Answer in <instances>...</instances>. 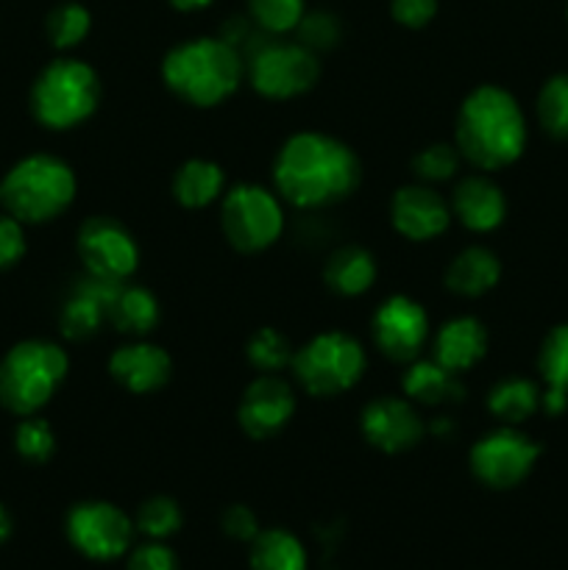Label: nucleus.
Instances as JSON below:
<instances>
[{
  "mask_svg": "<svg viewBox=\"0 0 568 570\" xmlns=\"http://www.w3.org/2000/svg\"><path fill=\"white\" fill-rule=\"evenodd\" d=\"M488 354V332L471 315L451 317L434 337V362L449 367L451 373L471 371Z\"/></svg>",
  "mask_w": 568,
  "mask_h": 570,
  "instance_id": "aec40b11",
  "label": "nucleus"
},
{
  "mask_svg": "<svg viewBox=\"0 0 568 570\" xmlns=\"http://www.w3.org/2000/svg\"><path fill=\"white\" fill-rule=\"evenodd\" d=\"M540 126L557 139L568 137V76H555L538 95Z\"/></svg>",
  "mask_w": 568,
  "mask_h": 570,
  "instance_id": "7c9ffc66",
  "label": "nucleus"
},
{
  "mask_svg": "<svg viewBox=\"0 0 568 570\" xmlns=\"http://www.w3.org/2000/svg\"><path fill=\"white\" fill-rule=\"evenodd\" d=\"M223 532L234 540H254L256 534H259L254 512H251L248 507H239V504L228 507V510L223 512Z\"/></svg>",
  "mask_w": 568,
  "mask_h": 570,
  "instance_id": "ea45409f",
  "label": "nucleus"
},
{
  "mask_svg": "<svg viewBox=\"0 0 568 570\" xmlns=\"http://www.w3.org/2000/svg\"><path fill=\"white\" fill-rule=\"evenodd\" d=\"M460 159L462 154L457 150V145L434 142L412 159V170H415V176L421 178V181H449V178H454L457 170H460Z\"/></svg>",
  "mask_w": 568,
  "mask_h": 570,
  "instance_id": "72a5a7b5",
  "label": "nucleus"
},
{
  "mask_svg": "<svg viewBox=\"0 0 568 570\" xmlns=\"http://www.w3.org/2000/svg\"><path fill=\"white\" fill-rule=\"evenodd\" d=\"M507 215L505 193L484 176H466L457 181L451 195V217L462 223L468 232H493Z\"/></svg>",
  "mask_w": 568,
  "mask_h": 570,
  "instance_id": "6ab92c4d",
  "label": "nucleus"
},
{
  "mask_svg": "<svg viewBox=\"0 0 568 570\" xmlns=\"http://www.w3.org/2000/svg\"><path fill=\"white\" fill-rule=\"evenodd\" d=\"M70 360L50 340H22L0 360V406L11 415H37L65 384Z\"/></svg>",
  "mask_w": 568,
  "mask_h": 570,
  "instance_id": "20e7f679",
  "label": "nucleus"
},
{
  "mask_svg": "<svg viewBox=\"0 0 568 570\" xmlns=\"http://www.w3.org/2000/svg\"><path fill=\"white\" fill-rule=\"evenodd\" d=\"M14 449L20 460L31 462V465H45L56 454V434L50 423L37 415L22 417L14 432Z\"/></svg>",
  "mask_w": 568,
  "mask_h": 570,
  "instance_id": "c756f323",
  "label": "nucleus"
},
{
  "mask_svg": "<svg viewBox=\"0 0 568 570\" xmlns=\"http://www.w3.org/2000/svg\"><path fill=\"white\" fill-rule=\"evenodd\" d=\"M221 226L232 248L243 254H259L282 237V200L259 184H239L223 195Z\"/></svg>",
  "mask_w": 568,
  "mask_h": 570,
  "instance_id": "6e6552de",
  "label": "nucleus"
},
{
  "mask_svg": "<svg viewBox=\"0 0 568 570\" xmlns=\"http://www.w3.org/2000/svg\"><path fill=\"white\" fill-rule=\"evenodd\" d=\"M295 33H298V42L304 45V48L315 50L317 53V50L337 48V42L343 39V26H340L337 14L315 9V11H306V14L301 17Z\"/></svg>",
  "mask_w": 568,
  "mask_h": 570,
  "instance_id": "c9c22d12",
  "label": "nucleus"
},
{
  "mask_svg": "<svg viewBox=\"0 0 568 570\" xmlns=\"http://www.w3.org/2000/svg\"><path fill=\"white\" fill-rule=\"evenodd\" d=\"M401 387H404L407 399L423 406L457 404V401L466 399V387L460 384L457 373H451L449 367L434 360L410 362L404 379H401Z\"/></svg>",
  "mask_w": 568,
  "mask_h": 570,
  "instance_id": "412c9836",
  "label": "nucleus"
},
{
  "mask_svg": "<svg viewBox=\"0 0 568 570\" xmlns=\"http://www.w3.org/2000/svg\"><path fill=\"white\" fill-rule=\"evenodd\" d=\"M67 538L92 560H115L131 543V521L106 501H84L67 515Z\"/></svg>",
  "mask_w": 568,
  "mask_h": 570,
  "instance_id": "f8f14e48",
  "label": "nucleus"
},
{
  "mask_svg": "<svg viewBox=\"0 0 568 570\" xmlns=\"http://www.w3.org/2000/svg\"><path fill=\"white\" fill-rule=\"evenodd\" d=\"M251 568L254 570H306L304 546L284 529H271L254 538L251 549Z\"/></svg>",
  "mask_w": 568,
  "mask_h": 570,
  "instance_id": "bb28decb",
  "label": "nucleus"
},
{
  "mask_svg": "<svg viewBox=\"0 0 568 570\" xmlns=\"http://www.w3.org/2000/svg\"><path fill=\"white\" fill-rule=\"evenodd\" d=\"M78 256L89 276L126 282L139 267V245L134 234L115 217H89L78 228Z\"/></svg>",
  "mask_w": 568,
  "mask_h": 570,
  "instance_id": "9b49d317",
  "label": "nucleus"
},
{
  "mask_svg": "<svg viewBox=\"0 0 568 570\" xmlns=\"http://www.w3.org/2000/svg\"><path fill=\"white\" fill-rule=\"evenodd\" d=\"M360 426L368 443L384 454H404V451L415 449L429 432L415 406L404 399H395V395L371 401L362 412Z\"/></svg>",
  "mask_w": 568,
  "mask_h": 570,
  "instance_id": "2eb2a0df",
  "label": "nucleus"
},
{
  "mask_svg": "<svg viewBox=\"0 0 568 570\" xmlns=\"http://www.w3.org/2000/svg\"><path fill=\"white\" fill-rule=\"evenodd\" d=\"M295 395L284 379L276 373H262L248 384L239 401L237 421L239 429L251 440H271L293 421Z\"/></svg>",
  "mask_w": 568,
  "mask_h": 570,
  "instance_id": "4468645a",
  "label": "nucleus"
},
{
  "mask_svg": "<svg viewBox=\"0 0 568 570\" xmlns=\"http://www.w3.org/2000/svg\"><path fill=\"white\" fill-rule=\"evenodd\" d=\"M11 538V515L3 504H0V546Z\"/></svg>",
  "mask_w": 568,
  "mask_h": 570,
  "instance_id": "79ce46f5",
  "label": "nucleus"
},
{
  "mask_svg": "<svg viewBox=\"0 0 568 570\" xmlns=\"http://www.w3.org/2000/svg\"><path fill=\"white\" fill-rule=\"evenodd\" d=\"M243 67V56L221 37H198L167 50L161 81L184 104L212 109L237 92Z\"/></svg>",
  "mask_w": 568,
  "mask_h": 570,
  "instance_id": "7ed1b4c3",
  "label": "nucleus"
},
{
  "mask_svg": "<svg viewBox=\"0 0 568 570\" xmlns=\"http://www.w3.org/2000/svg\"><path fill=\"white\" fill-rule=\"evenodd\" d=\"M120 289L123 282H106L87 273V278L76 282L72 295L61 309V334L72 343L95 337L104 321H109V309Z\"/></svg>",
  "mask_w": 568,
  "mask_h": 570,
  "instance_id": "f3484780",
  "label": "nucleus"
},
{
  "mask_svg": "<svg viewBox=\"0 0 568 570\" xmlns=\"http://www.w3.org/2000/svg\"><path fill=\"white\" fill-rule=\"evenodd\" d=\"M365 351L343 332L315 334L290 360L293 376L315 399H332L354 387L365 373Z\"/></svg>",
  "mask_w": 568,
  "mask_h": 570,
  "instance_id": "0eeeda50",
  "label": "nucleus"
},
{
  "mask_svg": "<svg viewBox=\"0 0 568 570\" xmlns=\"http://www.w3.org/2000/svg\"><path fill=\"white\" fill-rule=\"evenodd\" d=\"M454 145L462 159L479 170H501L523 154L527 120L507 89L482 83L462 100L457 111Z\"/></svg>",
  "mask_w": 568,
  "mask_h": 570,
  "instance_id": "f03ea898",
  "label": "nucleus"
},
{
  "mask_svg": "<svg viewBox=\"0 0 568 570\" xmlns=\"http://www.w3.org/2000/svg\"><path fill=\"white\" fill-rule=\"evenodd\" d=\"M304 14V0H248L251 22H254L262 33H267V37L295 31Z\"/></svg>",
  "mask_w": 568,
  "mask_h": 570,
  "instance_id": "c85d7f7f",
  "label": "nucleus"
},
{
  "mask_svg": "<svg viewBox=\"0 0 568 570\" xmlns=\"http://www.w3.org/2000/svg\"><path fill=\"white\" fill-rule=\"evenodd\" d=\"M159 301L150 289L145 287H126L117 293L115 304L109 309V323L120 334H128V337H139L154 332L159 326Z\"/></svg>",
  "mask_w": 568,
  "mask_h": 570,
  "instance_id": "393cba45",
  "label": "nucleus"
},
{
  "mask_svg": "<svg viewBox=\"0 0 568 570\" xmlns=\"http://www.w3.org/2000/svg\"><path fill=\"white\" fill-rule=\"evenodd\" d=\"M0 204H3V184H0Z\"/></svg>",
  "mask_w": 568,
  "mask_h": 570,
  "instance_id": "37998d69",
  "label": "nucleus"
},
{
  "mask_svg": "<svg viewBox=\"0 0 568 570\" xmlns=\"http://www.w3.org/2000/svg\"><path fill=\"white\" fill-rule=\"evenodd\" d=\"M278 198L295 209L343 204L362 181L360 156L343 139L321 131L293 134L273 161Z\"/></svg>",
  "mask_w": 568,
  "mask_h": 570,
  "instance_id": "f257e3e1",
  "label": "nucleus"
},
{
  "mask_svg": "<svg viewBox=\"0 0 568 570\" xmlns=\"http://www.w3.org/2000/svg\"><path fill=\"white\" fill-rule=\"evenodd\" d=\"M28 250L22 223L11 215H0V271H9L17 262H22Z\"/></svg>",
  "mask_w": 568,
  "mask_h": 570,
  "instance_id": "e433bc0d",
  "label": "nucleus"
},
{
  "mask_svg": "<svg viewBox=\"0 0 568 570\" xmlns=\"http://www.w3.org/2000/svg\"><path fill=\"white\" fill-rule=\"evenodd\" d=\"M488 410L505 426H518L540 410V390L529 379H505L490 390Z\"/></svg>",
  "mask_w": 568,
  "mask_h": 570,
  "instance_id": "a878e982",
  "label": "nucleus"
},
{
  "mask_svg": "<svg viewBox=\"0 0 568 570\" xmlns=\"http://www.w3.org/2000/svg\"><path fill=\"white\" fill-rule=\"evenodd\" d=\"M226 187V173L221 165L209 159H189L184 161L173 178V195L184 209H204L223 198Z\"/></svg>",
  "mask_w": 568,
  "mask_h": 570,
  "instance_id": "5701e85b",
  "label": "nucleus"
},
{
  "mask_svg": "<svg viewBox=\"0 0 568 570\" xmlns=\"http://www.w3.org/2000/svg\"><path fill=\"white\" fill-rule=\"evenodd\" d=\"M390 14L404 28H423L438 14V0H390Z\"/></svg>",
  "mask_w": 568,
  "mask_h": 570,
  "instance_id": "4c0bfd02",
  "label": "nucleus"
},
{
  "mask_svg": "<svg viewBox=\"0 0 568 570\" xmlns=\"http://www.w3.org/2000/svg\"><path fill=\"white\" fill-rule=\"evenodd\" d=\"M109 373L123 390L145 395L156 393V390H161L170 382L173 362L161 345L139 340V343L120 345V348L111 354Z\"/></svg>",
  "mask_w": 568,
  "mask_h": 570,
  "instance_id": "a211bd4d",
  "label": "nucleus"
},
{
  "mask_svg": "<svg viewBox=\"0 0 568 570\" xmlns=\"http://www.w3.org/2000/svg\"><path fill=\"white\" fill-rule=\"evenodd\" d=\"M390 220L401 237L412 239V243H429L449 228L451 206L432 187L410 184L393 195Z\"/></svg>",
  "mask_w": 568,
  "mask_h": 570,
  "instance_id": "dca6fc26",
  "label": "nucleus"
},
{
  "mask_svg": "<svg viewBox=\"0 0 568 570\" xmlns=\"http://www.w3.org/2000/svg\"><path fill=\"white\" fill-rule=\"evenodd\" d=\"M248 78L262 98L290 100L315 87L321 61L301 42H265L248 59Z\"/></svg>",
  "mask_w": 568,
  "mask_h": 570,
  "instance_id": "1a4fd4ad",
  "label": "nucleus"
},
{
  "mask_svg": "<svg viewBox=\"0 0 568 570\" xmlns=\"http://www.w3.org/2000/svg\"><path fill=\"white\" fill-rule=\"evenodd\" d=\"M137 527L139 532L148 534V538L165 540L170 538L173 532H178V527H182V510H178L176 501L167 499V495H154V499H148L139 507Z\"/></svg>",
  "mask_w": 568,
  "mask_h": 570,
  "instance_id": "f704fd0d",
  "label": "nucleus"
},
{
  "mask_svg": "<svg viewBox=\"0 0 568 570\" xmlns=\"http://www.w3.org/2000/svg\"><path fill=\"white\" fill-rule=\"evenodd\" d=\"M170 3H173V9H178V11H200V9H206V6L215 3V0H170Z\"/></svg>",
  "mask_w": 568,
  "mask_h": 570,
  "instance_id": "a19ab883",
  "label": "nucleus"
},
{
  "mask_svg": "<svg viewBox=\"0 0 568 570\" xmlns=\"http://www.w3.org/2000/svg\"><path fill=\"white\" fill-rule=\"evenodd\" d=\"M89 28H92V17H89L87 6L81 3H59L45 20V33L48 42L56 50H70L87 39Z\"/></svg>",
  "mask_w": 568,
  "mask_h": 570,
  "instance_id": "cd10ccee",
  "label": "nucleus"
},
{
  "mask_svg": "<svg viewBox=\"0 0 568 570\" xmlns=\"http://www.w3.org/2000/svg\"><path fill=\"white\" fill-rule=\"evenodd\" d=\"M3 204L22 226L50 223L76 200V173L67 161L50 154H31L17 161L3 181Z\"/></svg>",
  "mask_w": 568,
  "mask_h": 570,
  "instance_id": "39448f33",
  "label": "nucleus"
},
{
  "mask_svg": "<svg viewBox=\"0 0 568 570\" xmlns=\"http://www.w3.org/2000/svg\"><path fill=\"white\" fill-rule=\"evenodd\" d=\"M100 95H104L100 78L87 61L56 59L33 78L28 104L39 126L50 131H67L95 115Z\"/></svg>",
  "mask_w": 568,
  "mask_h": 570,
  "instance_id": "423d86ee",
  "label": "nucleus"
},
{
  "mask_svg": "<svg viewBox=\"0 0 568 570\" xmlns=\"http://www.w3.org/2000/svg\"><path fill=\"white\" fill-rule=\"evenodd\" d=\"M540 445L516 426H501L484 434L471 449V471L493 490H510L532 473Z\"/></svg>",
  "mask_w": 568,
  "mask_h": 570,
  "instance_id": "9d476101",
  "label": "nucleus"
},
{
  "mask_svg": "<svg viewBox=\"0 0 568 570\" xmlns=\"http://www.w3.org/2000/svg\"><path fill=\"white\" fill-rule=\"evenodd\" d=\"M290 360H293V351H290L287 337L278 334L276 328H259L251 337L248 362L259 373H278L290 365Z\"/></svg>",
  "mask_w": 568,
  "mask_h": 570,
  "instance_id": "473e14b6",
  "label": "nucleus"
},
{
  "mask_svg": "<svg viewBox=\"0 0 568 570\" xmlns=\"http://www.w3.org/2000/svg\"><path fill=\"white\" fill-rule=\"evenodd\" d=\"M501 278V262L493 250L482 248V245H471V248L460 250L451 259L449 271H445V284L451 293L466 295V298H479L488 289H493Z\"/></svg>",
  "mask_w": 568,
  "mask_h": 570,
  "instance_id": "4be33fe9",
  "label": "nucleus"
},
{
  "mask_svg": "<svg viewBox=\"0 0 568 570\" xmlns=\"http://www.w3.org/2000/svg\"><path fill=\"white\" fill-rule=\"evenodd\" d=\"M323 278H326L329 289L345 295V298H354V295L368 293L371 284L376 282V259L365 248L345 245L329 256Z\"/></svg>",
  "mask_w": 568,
  "mask_h": 570,
  "instance_id": "b1692460",
  "label": "nucleus"
},
{
  "mask_svg": "<svg viewBox=\"0 0 568 570\" xmlns=\"http://www.w3.org/2000/svg\"><path fill=\"white\" fill-rule=\"evenodd\" d=\"M540 376L546 379V384L555 390L568 393V323L566 326L551 328L549 337L540 345L538 356Z\"/></svg>",
  "mask_w": 568,
  "mask_h": 570,
  "instance_id": "2f4dec72",
  "label": "nucleus"
},
{
  "mask_svg": "<svg viewBox=\"0 0 568 570\" xmlns=\"http://www.w3.org/2000/svg\"><path fill=\"white\" fill-rule=\"evenodd\" d=\"M128 570H178L176 554H173L167 546H159V543L143 546V549L134 551L131 562H128Z\"/></svg>",
  "mask_w": 568,
  "mask_h": 570,
  "instance_id": "58836bf2",
  "label": "nucleus"
},
{
  "mask_svg": "<svg viewBox=\"0 0 568 570\" xmlns=\"http://www.w3.org/2000/svg\"><path fill=\"white\" fill-rule=\"evenodd\" d=\"M373 343L388 360L415 362L429 337V315L410 295H393L373 315Z\"/></svg>",
  "mask_w": 568,
  "mask_h": 570,
  "instance_id": "ddd939ff",
  "label": "nucleus"
}]
</instances>
